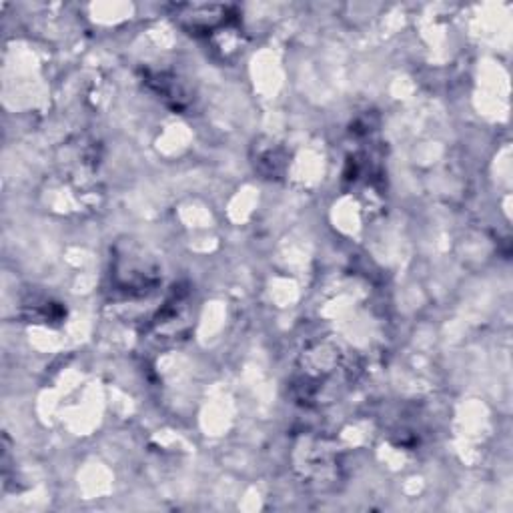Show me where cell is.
Listing matches in <instances>:
<instances>
[{
  "label": "cell",
  "mask_w": 513,
  "mask_h": 513,
  "mask_svg": "<svg viewBox=\"0 0 513 513\" xmlns=\"http://www.w3.org/2000/svg\"><path fill=\"white\" fill-rule=\"evenodd\" d=\"M115 279L123 287V291H129V293L143 291V289L147 291L157 283L151 263L143 255H135L133 251H129V255L125 257H117Z\"/></svg>",
  "instance_id": "cell-1"
}]
</instances>
